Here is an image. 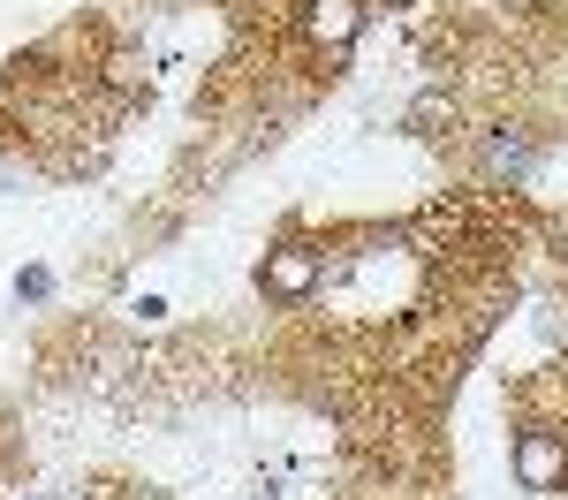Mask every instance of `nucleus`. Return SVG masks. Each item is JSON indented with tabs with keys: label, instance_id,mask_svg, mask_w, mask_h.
Here are the masks:
<instances>
[{
	"label": "nucleus",
	"instance_id": "f257e3e1",
	"mask_svg": "<svg viewBox=\"0 0 568 500\" xmlns=\"http://www.w3.org/2000/svg\"><path fill=\"white\" fill-rule=\"evenodd\" d=\"M258 288L273 304H304L311 288H318V251L311 243H273L265 266H258Z\"/></svg>",
	"mask_w": 568,
	"mask_h": 500
},
{
	"label": "nucleus",
	"instance_id": "7ed1b4c3",
	"mask_svg": "<svg viewBox=\"0 0 568 500\" xmlns=\"http://www.w3.org/2000/svg\"><path fill=\"white\" fill-rule=\"evenodd\" d=\"M304 31H311V45L342 53L364 31V0H304Z\"/></svg>",
	"mask_w": 568,
	"mask_h": 500
},
{
	"label": "nucleus",
	"instance_id": "423d86ee",
	"mask_svg": "<svg viewBox=\"0 0 568 500\" xmlns=\"http://www.w3.org/2000/svg\"><path fill=\"white\" fill-rule=\"evenodd\" d=\"M106 84H114V91H136V84H144V61H136V53H114V61H106Z\"/></svg>",
	"mask_w": 568,
	"mask_h": 500
},
{
	"label": "nucleus",
	"instance_id": "0eeeda50",
	"mask_svg": "<svg viewBox=\"0 0 568 500\" xmlns=\"http://www.w3.org/2000/svg\"><path fill=\"white\" fill-rule=\"evenodd\" d=\"M144 500H160V493H144Z\"/></svg>",
	"mask_w": 568,
	"mask_h": 500
},
{
	"label": "nucleus",
	"instance_id": "20e7f679",
	"mask_svg": "<svg viewBox=\"0 0 568 500\" xmlns=\"http://www.w3.org/2000/svg\"><path fill=\"white\" fill-rule=\"evenodd\" d=\"M409 130L417 136H447L455 130V99H447V91H425V99L409 106Z\"/></svg>",
	"mask_w": 568,
	"mask_h": 500
},
{
	"label": "nucleus",
	"instance_id": "39448f33",
	"mask_svg": "<svg viewBox=\"0 0 568 500\" xmlns=\"http://www.w3.org/2000/svg\"><path fill=\"white\" fill-rule=\"evenodd\" d=\"M485 167H493V175H524V167H530V144L516 130H500L493 144H485Z\"/></svg>",
	"mask_w": 568,
	"mask_h": 500
},
{
	"label": "nucleus",
	"instance_id": "f03ea898",
	"mask_svg": "<svg viewBox=\"0 0 568 500\" xmlns=\"http://www.w3.org/2000/svg\"><path fill=\"white\" fill-rule=\"evenodd\" d=\"M516 478H524L530 493H561L568 486V440H554V432H524V440H516Z\"/></svg>",
	"mask_w": 568,
	"mask_h": 500
}]
</instances>
